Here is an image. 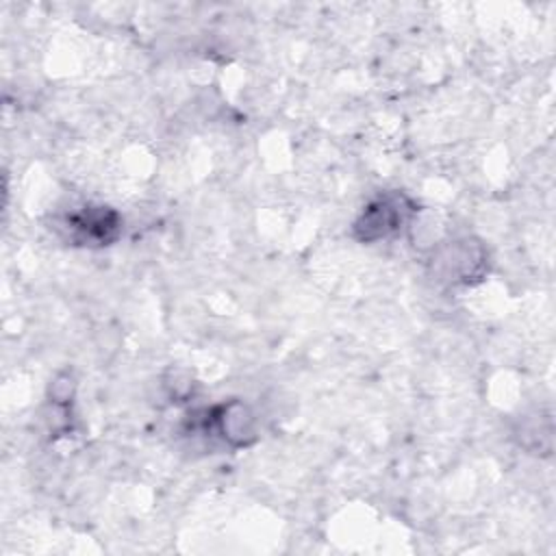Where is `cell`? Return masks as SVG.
<instances>
[{
    "label": "cell",
    "instance_id": "7a4b0ae2",
    "mask_svg": "<svg viewBox=\"0 0 556 556\" xmlns=\"http://www.w3.org/2000/svg\"><path fill=\"white\" fill-rule=\"evenodd\" d=\"M67 228H72V237L78 243L106 245L117 237L119 217L106 208H85L67 217Z\"/></svg>",
    "mask_w": 556,
    "mask_h": 556
},
{
    "label": "cell",
    "instance_id": "6da1fadb",
    "mask_svg": "<svg viewBox=\"0 0 556 556\" xmlns=\"http://www.w3.org/2000/svg\"><path fill=\"white\" fill-rule=\"evenodd\" d=\"M413 204L402 193H387L374 200L356 222V235L361 241H376L395 235L402 224L408 222Z\"/></svg>",
    "mask_w": 556,
    "mask_h": 556
}]
</instances>
